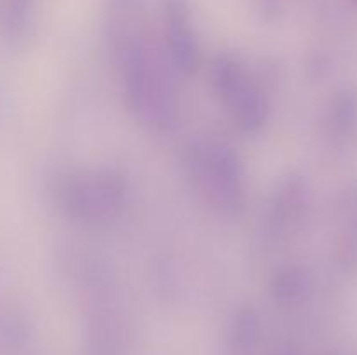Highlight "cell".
I'll use <instances>...</instances> for the list:
<instances>
[{
    "label": "cell",
    "mask_w": 357,
    "mask_h": 355,
    "mask_svg": "<svg viewBox=\"0 0 357 355\" xmlns=\"http://www.w3.org/2000/svg\"><path fill=\"white\" fill-rule=\"evenodd\" d=\"M338 263L345 274L357 271V184L345 194L338 232Z\"/></svg>",
    "instance_id": "obj_7"
},
{
    "label": "cell",
    "mask_w": 357,
    "mask_h": 355,
    "mask_svg": "<svg viewBox=\"0 0 357 355\" xmlns=\"http://www.w3.org/2000/svg\"><path fill=\"white\" fill-rule=\"evenodd\" d=\"M352 2H356V3H357V0H352Z\"/></svg>",
    "instance_id": "obj_10"
},
{
    "label": "cell",
    "mask_w": 357,
    "mask_h": 355,
    "mask_svg": "<svg viewBox=\"0 0 357 355\" xmlns=\"http://www.w3.org/2000/svg\"><path fill=\"white\" fill-rule=\"evenodd\" d=\"M188 178L204 200L225 216H237L246 204V173L239 155L222 141H202L187 157Z\"/></svg>",
    "instance_id": "obj_2"
},
{
    "label": "cell",
    "mask_w": 357,
    "mask_h": 355,
    "mask_svg": "<svg viewBox=\"0 0 357 355\" xmlns=\"http://www.w3.org/2000/svg\"><path fill=\"white\" fill-rule=\"evenodd\" d=\"M211 82L230 120L243 132L255 134L267 122L268 104L253 73L232 56L213 61Z\"/></svg>",
    "instance_id": "obj_4"
},
{
    "label": "cell",
    "mask_w": 357,
    "mask_h": 355,
    "mask_svg": "<svg viewBox=\"0 0 357 355\" xmlns=\"http://www.w3.org/2000/svg\"><path fill=\"white\" fill-rule=\"evenodd\" d=\"M307 207V190L303 181L291 180L275 195L274 205L271 207L268 223H271L272 235L284 237L289 230H295L302 221V216Z\"/></svg>",
    "instance_id": "obj_6"
},
{
    "label": "cell",
    "mask_w": 357,
    "mask_h": 355,
    "mask_svg": "<svg viewBox=\"0 0 357 355\" xmlns=\"http://www.w3.org/2000/svg\"><path fill=\"white\" fill-rule=\"evenodd\" d=\"M24 3H26V0H14V7H16L17 10H21L24 7Z\"/></svg>",
    "instance_id": "obj_9"
},
{
    "label": "cell",
    "mask_w": 357,
    "mask_h": 355,
    "mask_svg": "<svg viewBox=\"0 0 357 355\" xmlns=\"http://www.w3.org/2000/svg\"><path fill=\"white\" fill-rule=\"evenodd\" d=\"M335 138L344 141L352 138L357 132V100L352 96H344L337 104L333 117Z\"/></svg>",
    "instance_id": "obj_8"
},
{
    "label": "cell",
    "mask_w": 357,
    "mask_h": 355,
    "mask_svg": "<svg viewBox=\"0 0 357 355\" xmlns=\"http://www.w3.org/2000/svg\"><path fill=\"white\" fill-rule=\"evenodd\" d=\"M164 37L171 63L183 73H194L201 65V49L185 0H167L164 7Z\"/></svg>",
    "instance_id": "obj_5"
},
{
    "label": "cell",
    "mask_w": 357,
    "mask_h": 355,
    "mask_svg": "<svg viewBox=\"0 0 357 355\" xmlns=\"http://www.w3.org/2000/svg\"><path fill=\"white\" fill-rule=\"evenodd\" d=\"M128 200V183L108 169L77 171L61 187L66 214L86 225H103L117 218Z\"/></svg>",
    "instance_id": "obj_3"
},
{
    "label": "cell",
    "mask_w": 357,
    "mask_h": 355,
    "mask_svg": "<svg viewBox=\"0 0 357 355\" xmlns=\"http://www.w3.org/2000/svg\"><path fill=\"white\" fill-rule=\"evenodd\" d=\"M124 94L136 117L153 129H169L176 118V96L159 59L139 42L121 52Z\"/></svg>",
    "instance_id": "obj_1"
}]
</instances>
